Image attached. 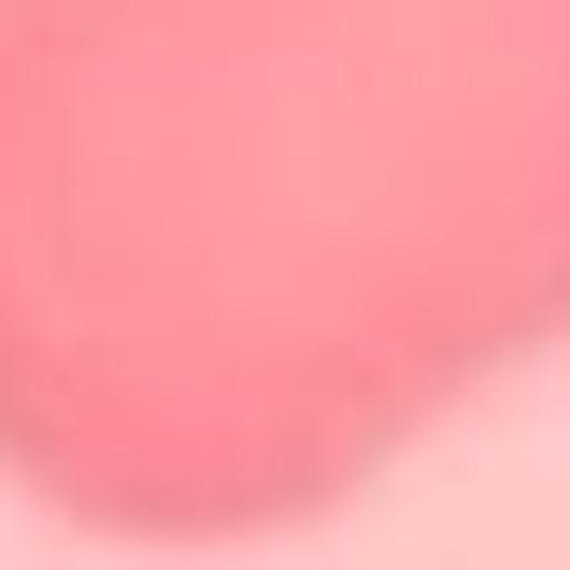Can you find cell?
I'll return each instance as SVG.
<instances>
[{
    "instance_id": "cell-1",
    "label": "cell",
    "mask_w": 570,
    "mask_h": 570,
    "mask_svg": "<svg viewBox=\"0 0 570 570\" xmlns=\"http://www.w3.org/2000/svg\"><path fill=\"white\" fill-rule=\"evenodd\" d=\"M570 356V0H0V499L285 552Z\"/></svg>"
}]
</instances>
